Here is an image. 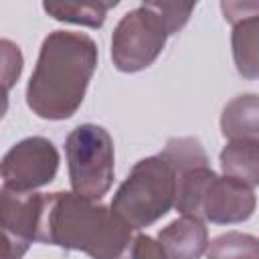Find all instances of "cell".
<instances>
[{
    "label": "cell",
    "instance_id": "6da1fadb",
    "mask_svg": "<svg viewBox=\"0 0 259 259\" xmlns=\"http://www.w3.org/2000/svg\"><path fill=\"white\" fill-rule=\"evenodd\" d=\"M97 67V45L83 32L55 30L40 47L26 87V105L45 119H67L83 103Z\"/></svg>",
    "mask_w": 259,
    "mask_h": 259
},
{
    "label": "cell",
    "instance_id": "7a4b0ae2",
    "mask_svg": "<svg viewBox=\"0 0 259 259\" xmlns=\"http://www.w3.org/2000/svg\"><path fill=\"white\" fill-rule=\"evenodd\" d=\"M111 206L95 204L75 192L45 194L36 241L83 251L91 259H117L134 239Z\"/></svg>",
    "mask_w": 259,
    "mask_h": 259
},
{
    "label": "cell",
    "instance_id": "3957f363",
    "mask_svg": "<svg viewBox=\"0 0 259 259\" xmlns=\"http://www.w3.org/2000/svg\"><path fill=\"white\" fill-rule=\"evenodd\" d=\"M178 174L158 154L140 160L117 188L111 210L134 231L162 219L176 202Z\"/></svg>",
    "mask_w": 259,
    "mask_h": 259
},
{
    "label": "cell",
    "instance_id": "277c9868",
    "mask_svg": "<svg viewBox=\"0 0 259 259\" xmlns=\"http://www.w3.org/2000/svg\"><path fill=\"white\" fill-rule=\"evenodd\" d=\"M71 188L87 200H99L113 182V140L95 123L77 125L65 142Z\"/></svg>",
    "mask_w": 259,
    "mask_h": 259
},
{
    "label": "cell",
    "instance_id": "5b68a950",
    "mask_svg": "<svg viewBox=\"0 0 259 259\" xmlns=\"http://www.w3.org/2000/svg\"><path fill=\"white\" fill-rule=\"evenodd\" d=\"M170 34V26L156 2H146L125 12L111 36V61L115 69L136 73L150 67L162 53Z\"/></svg>",
    "mask_w": 259,
    "mask_h": 259
},
{
    "label": "cell",
    "instance_id": "8992f818",
    "mask_svg": "<svg viewBox=\"0 0 259 259\" xmlns=\"http://www.w3.org/2000/svg\"><path fill=\"white\" fill-rule=\"evenodd\" d=\"M59 168V152L47 138H26L14 144L2 158V188L12 192H34L49 184Z\"/></svg>",
    "mask_w": 259,
    "mask_h": 259
},
{
    "label": "cell",
    "instance_id": "52a82bcc",
    "mask_svg": "<svg viewBox=\"0 0 259 259\" xmlns=\"http://www.w3.org/2000/svg\"><path fill=\"white\" fill-rule=\"evenodd\" d=\"M45 194L0 190L2 259H20L38 237Z\"/></svg>",
    "mask_w": 259,
    "mask_h": 259
},
{
    "label": "cell",
    "instance_id": "ba28073f",
    "mask_svg": "<svg viewBox=\"0 0 259 259\" xmlns=\"http://www.w3.org/2000/svg\"><path fill=\"white\" fill-rule=\"evenodd\" d=\"M225 18L233 24V59L239 75L259 77V2H221Z\"/></svg>",
    "mask_w": 259,
    "mask_h": 259
},
{
    "label": "cell",
    "instance_id": "9c48e42d",
    "mask_svg": "<svg viewBox=\"0 0 259 259\" xmlns=\"http://www.w3.org/2000/svg\"><path fill=\"white\" fill-rule=\"evenodd\" d=\"M255 204L257 200L251 186L229 176H214L202 196L200 221L219 225L243 223L253 214Z\"/></svg>",
    "mask_w": 259,
    "mask_h": 259
},
{
    "label": "cell",
    "instance_id": "30bf717a",
    "mask_svg": "<svg viewBox=\"0 0 259 259\" xmlns=\"http://www.w3.org/2000/svg\"><path fill=\"white\" fill-rule=\"evenodd\" d=\"M158 243L168 259H198L208 249V231L204 221L182 214L158 233Z\"/></svg>",
    "mask_w": 259,
    "mask_h": 259
},
{
    "label": "cell",
    "instance_id": "8fae6325",
    "mask_svg": "<svg viewBox=\"0 0 259 259\" xmlns=\"http://www.w3.org/2000/svg\"><path fill=\"white\" fill-rule=\"evenodd\" d=\"M221 132L229 142H259V95L247 93L229 101L221 115Z\"/></svg>",
    "mask_w": 259,
    "mask_h": 259
},
{
    "label": "cell",
    "instance_id": "7c38bea8",
    "mask_svg": "<svg viewBox=\"0 0 259 259\" xmlns=\"http://www.w3.org/2000/svg\"><path fill=\"white\" fill-rule=\"evenodd\" d=\"M221 170L225 176L235 178L247 186L259 184V142L235 140L221 152Z\"/></svg>",
    "mask_w": 259,
    "mask_h": 259
},
{
    "label": "cell",
    "instance_id": "4fadbf2b",
    "mask_svg": "<svg viewBox=\"0 0 259 259\" xmlns=\"http://www.w3.org/2000/svg\"><path fill=\"white\" fill-rule=\"evenodd\" d=\"M115 4L117 2H45L42 8L55 20L99 28L105 20L107 10L113 8Z\"/></svg>",
    "mask_w": 259,
    "mask_h": 259
},
{
    "label": "cell",
    "instance_id": "5bb4252c",
    "mask_svg": "<svg viewBox=\"0 0 259 259\" xmlns=\"http://www.w3.org/2000/svg\"><path fill=\"white\" fill-rule=\"evenodd\" d=\"M206 259H259V239L231 231L208 243Z\"/></svg>",
    "mask_w": 259,
    "mask_h": 259
},
{
    "label": "cell",
    "instance_id": "9a60e30c",
    "mask_svg": "<svg viewBox=\"0 0 259 259\" xmlns=\"http://www.w3.org/2000/svg\"><path fill=\"white\" fill-rule=\"evenodd\" d=\"M160 156L176 170V174L196 166H208L206 152L196 138H172L166 142Z\"/></svg>",
    "mask_w": 259,
    "mask_h": 259
},
{
    "label": "cell",
    "instance_id": "2e32d148",
    "mask_svg": "<svg viewBox=\"0 0 259 259\" xmlns=\"http://www.w3.org/2000/svg\"><path fill=\"white\" fill-rule=\"evenodd\" d=\"M117 259H168L166 251L158 241L148 235H134L132 243Z\"/></svg>",
    "mask_w": 259,
    "mask_h": 259
},
{
    "label": "cell",
    "instance_id": "e0dca14e",
    "mask_svg": "<svg viewBox=\"0 0 259 259\" xmlns=\"http://www.w3.org/2000/svg\"><path fill=\"white\" fill-rule=\"evenodd\" d=\"M0 47H2V81H4V91H8L12 83L20 77L22 55H20V49L6 38L0 42Z\"/></svg>",
    "mask_w": 259,
    "mask_h": 259
},
{
    "label": "cell",
    "instance_id": "ac0fdd59",
    "mask_svg": "<svg viewBox=\"0 0 259 259\" xmlns=\"http://www.w3.org/2000/svg\"><path fill=\"white\" fill-rule=\"evenodd\" d=\"M160 14L164 16L166 24L170 26V32H178L186 20L190 18V12L194 10L196 4H180V2H156Z\"/></svg>",
    "mask_w": 259,
    "mask_h": 259
}]
</instances>
